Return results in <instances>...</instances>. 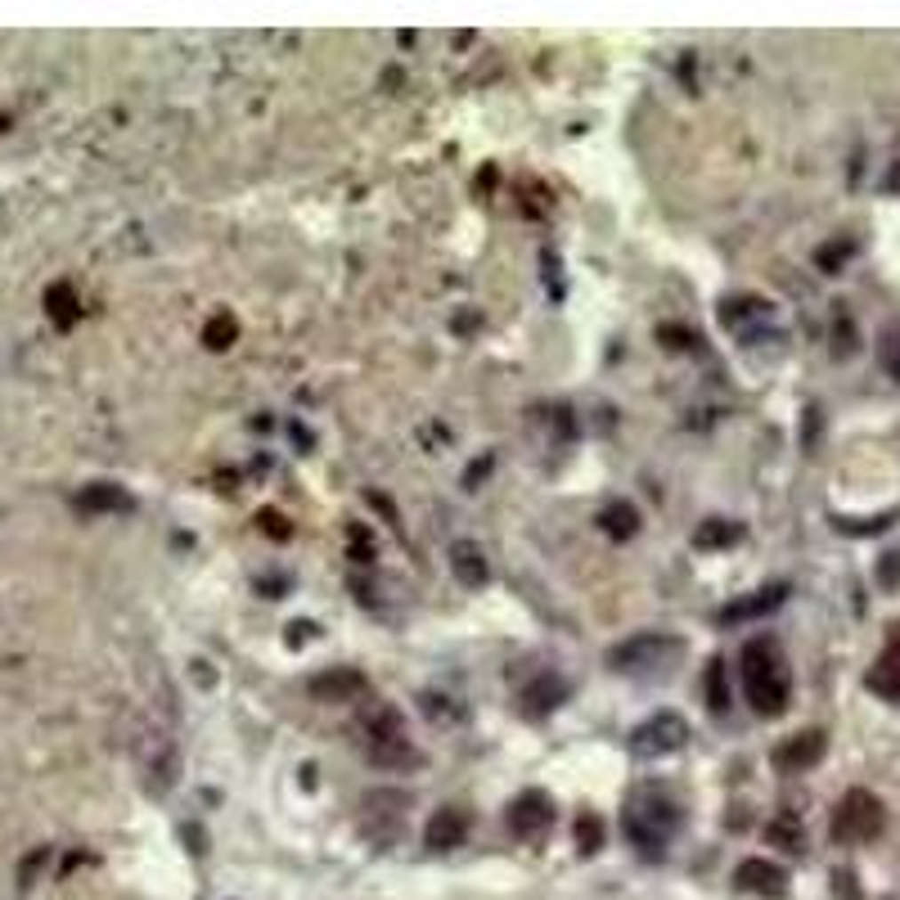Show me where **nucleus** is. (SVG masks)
<instances>
[{
  "label": "nucleus",
  "instance_id": "1",
  "mask_svg": "<svg viewBox=\"0 0 900 900\" xmlns=\"http://www.w3.org/2000/svg\"><path fill=\"white\" fill-rule=\"evenodd\" d=\"M680 801L666 792V788H657V784H644L631 801H626V838H631V847L640 851V856H649V860H662V851H666V842L680 833Z\"/></svg>",
  "mask_w": 900,
  "mask_h": 900
},
{
  "label": "nucleus",
  "instance_id": "2",
  "mask_svg": "<svg viewBox=\"0 0 900 900\" xmlns=\"http://www.w3.org/2000/svg\"><path fill=\"white\" fill-rule=\"evenodd\" d=\"M738 675H743V694H747V703H752L756 716H779L788 707V689L792 684H788L784 653H779V644L770 635H761V640H752L743 649Z\"/></svg>",
  "mask_w": 900,
  "mask_h": 900
},
{
  "label": "nucleus",
  "instance_id": "3",
  "mask_svg": "<svg viewBox=\"0 0 900 900\" xmlns=\"http://www.w3.org/2000/svg\"><path fill=\"white\" fill-rule=\"evenodd\" d=\"M882 824H887V810L873 792L864 788H851L833 815V838L838 842H873L882 833Z\"/></svg>",
  "mask_w": 900,
  "mask_h": 900
},
{
  "label": "nucleus",
  "instance_id": "4",
  "mask_svg": "<svg viewBox=\"0 0 900 900\" xmlns=\"http://www.w3.org/2000/svg\"><path fill=\"white\" fill-rule=\"evenodd\" d=\"M684 644L680 640H666V635H640L631 644H621L612 653V666L617 671H649V666H666L671 657H680Z\"/></svg>",
  "mask_w": 900,
  "mask_h": 900
},
{
  "label": "nucleus",
  "instance_id": "5",
  "mask_svg": "<svg viewBox=\"0 0 900 900\" xmlns=\"http://www.w3.org/2000/svg\"><path fill=\"white\" fill-rule=\"evenodd\" d=\"M684 721L680 716H671V712H662V716H653V721H644L635 734H631V747L640 752V756H666V752H675L680 743H684Z\"/></svg>",
  "mask_w": 900,
  "mask_h": 900
},
{
  "label": "nucleus",
  "instance_id": "6",
  "mask_svg": "<svg viewBox=\"0 0 900 900\" xmlns=\"http://www.w3.org/2000/svg\"><path fill=\"white\" fill-rule=\"evenodd\" d=\"M864 684L873 689L878 698L900 703V626H891V635H887V644H882V653H878V662H873V671H869Z\"/></svg>",
  "mask_w": 900,
  "mask_h": 900
},
{
  "label": "nucleus",
  "instance_id": "7",
  "mask_svg": "<svg viewBox=\"0 0 900 900\" xmlns=\"http://www.w3.org/2000/svg\"><path fill=\"white\" fill-rule=\"evenodd\" d=\"M549 824H554V801H549L545 792H527V797H518L514 810H509V828H514L518 838H540Z\"/></svg>",
  "mask_w": 900,
  "mask_h": 900
},
{
  "label": "nucleus",
  "instance_id": "8",
  "mask_svg": "<svg viewBox=\"0 0 900 900\" xmlns=\"http://www.w3.org/2000/svg\"><path fill=\"white\" fill-rule=\"evenodd\" d=\"M824 747H828V738L819 734V729H806V734H797V738H788L779 752H775V766L779 770H788V775H797V770H810L815 761L824 756Z\"/></svg>",
  "mask_w": 900,
  "mask_h": 900
},
{
  "label": "nucleus",
  "instance_id": "9",
  "mask_svg": "<svg viewBox=\"0 0 900 900\" xmlns=\"http://www.w3.org/2000/svg\"><path fill=\"white\" fill-rule=\"evenodd\" d=\"M464 838H468V815L455 810V806H442V810L428 819V828H424V842H428L433 851H450V847H459Z\"/></svg>",
  "mask_w": 900,
  "mask_h": 900
},
{
  "label": "nucleus",
  "instance_id": "10",
  "mask_svg": "<svg viewBox=\"0 0 900 900\" xmlns=\"http://www.w3.org/2000/svg\"><path fill=\"white\" fill-rule=\"evenodd\" d=\"M734 878L743 891H756V896H784V887H788V873L775 860H743Z\"/></svg>",
  "mask_w": 900,
  "mask_h": 900
},
{
  "label": "nucleus",
  "instance_id": "11",
  "mask_svg": "<svg viewBox=\"0 0 900 900\" xmlns=\"http://www.w3.org/2000/svg\"><path fill=\"white\" fill-rule=\"evenodd\" d=\"M311 694L324 698V703H347L352 694H365V675H356V671H329V675H315V680H311Z\"/></svg>",
  "mask_w": 900,
  "mask_h": 900
},
{
  "label": "nucleus",
  "instance_id": "12",
  "mask_svg": "<svg viewBox=\"0 0 900 900\" xmlns=\"http://www.w3.org/2000/svg\"><path fill=\"white\" fill-rule=\"evenodd\" d=\"M784 585H770V590H761V594H752V599H738V603H729L725 612H721V621L729 626V621H747V617H761V612H770V608H779L784 603Z\"/></svg>",
  "mask_w": 900,
  "mask_h": 900
},
{
  "label": "nucleus",
  "instance_id": "13",
  "mask_svg": "<svg viewBox=\"0 0 900 900\" xmlns=\"http://www.w3.org/2000/svg\"><path fill=\"white\" fill-rule=\"evenodd\" d=\"M563 698H568V689L554 680V675H540V680L527 689V694H522V707H527L531 716H545L549 707H559Z\"/></svg>",
  "mask_w": 900,
  "mask_h": 900
},
{
  "label": "nucleus",
  "instance_id": "14",
  "mask_svg": "<svg viewBox=\"0 0 900 900\" xmlns=\"http://www.w3.org/2000/svg\"><path fill=\"white\" fill-rule=\"evenodd\" d=\"M599 522H603V531H608L612 540H631V536L640 531V514H635V505H626V500L608 505Z\"/></svg>",
  "mask_w": 900,
  "mask_h": 900
},
{
  "label": "nucleus",
  "instance_id": "15",
  "mask_svg": "<svg viewBox=\"0 0 900 900\" xmlns=\"http://www.w3.org/2000/svg\"><path fill=\"white\" fill-rule=\"evenodd\" d=\"M450 559H455V572H459L468 585H482V581L491 577V572H487V563H482V554H477L473 545H455V554H450Z\"/></svg>",
  "mask_w": 900,
  "mask_h": 900
},
{
  "label": "nucleus",
  "instance_id": "16",
  "mask_svg": "<svg viewBox=\"0 0 900 900\" xmlns=\"http://www.w3.org/2000/svg\"><path fill=\"white\" fill-rule=\"evenodd\" d=\"M235 338H239V324H235V315H226V311H221V315H212V324L203 329V342H207L212 352H226Z\"/></svg>",
  "mask_w": 900,
  "mask_h": 900
},
{
  "label": "nucleus",
  "instance_id": "17",
  "mask_svg": "<svg viewBox=\"0 0 900 900\" xmlns=\"http://www.w3.org/2000/svg\"><path fill=\"white\" fill-rule=\"evenodd\" d=\"M766 838H770L775 847H784V851H801V828H797L792 815H779V819L766 828Z\"/></svg>",
  "mask_w": 900,
  "mask_h": 900
},
{
  "label": "nucleus",
  "instance_id": "18",
  "mask_svg": "<svg viewBox=\"0 0 900 900\" xmlns=\"http://www.w3.org/2000/svg\"><path fill=\"white\" fill-rule=\"evenodd\" d=\"M577 847L590 856V851H599L603 847V824H599V815H577Z\"/></svg>",
  "mask_w": 900,
  "mask_h": 900
},
{
  "label": "nucleus",
  "instance_id": "19",
  "mask_svg": "<svg viewBox=\"0 0 900 900\" xmlns=\"http://www.w3.org/2000/svg\"><path fill=\"white\" fill-rule=\"evenodd\" d=\"M738 536H743V531H738L734 522H721V518H716V522H707V527L694 536V545L712 549V545H729V540H738Z\"/></svg>",
  "mask_w": 900,
  "mask_h": 900
},
{
  "label": "nucleus",
  "instance_id": "20",
  "mask_svg": "<svg viewBox=\"0 0 900 900\" xmlns=\"http://www.w3.org/2000/svg\"><path fill=\"white\" fill-rule=\"evenodd\" d=\"M707 694H712V707H716V712H729V694H725V662H712V666H707Z\"/></svg>",
  "mask_w": 900,
  "mask_h": 900
},
{
  "label": "nucleus",
  "instance_id": "21",
  "mask_svg": "<svg viewBox=\"0 0 900 900\" xmlns=\"http://www.w3.org/2000/svg\"><path fill=\"white\" fill-rule=\"evenodd\" d=\"M882 365L900 378V324H891V329L882 333Z\"/></svg>",
  "mask_w": 900,
  "mask_h": 900
},
{
  "label": "nucleus",
  "instance_id": "22",
  "mask_svg": "<svg viewBox=\"0 0 900 900\" xmlns=\"http://www.w3.org/2000/svg\"><path fill=\"white\" fill-rule=\"evenodd\" d=\"M878 581H882L887 590H891V585L900 581V554H887V559L878 563Z\"/></svg>",
  "mask_w": 900,
  "mask_h": 900
},
{
  "label": "nucleus",
  "instance_id": "23",
  "mask_svg": "<svg viewBox=\"0 0 900 900\" xmlns=\"http://www.w3.org/2000/svg\"><path fill=\"white\" fill-rule=\"evenodd\" d=\"M847 252H851V239H842V243H833V248H824V252H819V266H824V270H838V261H842Z\"/></svg>",
  "mask_w": 900,
  "mask_h": 900
},
{
  "label": "nucleus",
  "instance_id": "24",
  "mask_svg": "<svg viewBox=\"0 0 900 900\" xmlns=\"http://www.w3.org/2000/svg\"><path fill=\"white\" fill-rule=\"evenodd\" d=\"M261 522H266V531H270V536H289V527H284V518H280V514H261Z\"/></svg>",
  "mask_w": 900,
  "mask_h": 900
}]
</instances>
